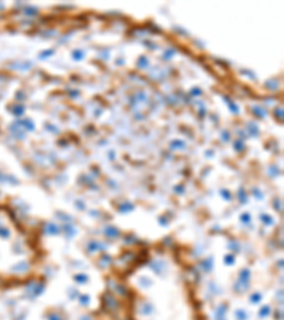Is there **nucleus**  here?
Here are the masks:
<instances>
[{
    "instance_id": "f257e3e1",
    "label": "nucleus",
    "mask_w": 284,
    "mask_h": 320,
    "mask_svg": "<svg viewBox=\"0 0 284 320\" xmlns=\"http://www.w3.org/2000/svg\"><path fill=\"white\" fill-rule=\"evenodd\" d=\"M24 241L11 215L0 208V279L10 280L26 269Z\"/></svg>"
}]
</instances>
